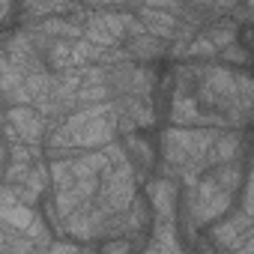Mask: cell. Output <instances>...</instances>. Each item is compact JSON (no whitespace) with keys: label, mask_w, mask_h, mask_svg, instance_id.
Here are the masks:
<instances>
[{"label":"cell","mask_w":254,"mask_h":254,"mask_svg":"<svg viewBox=\"0 0 254 254\" xmlns=\"http://www.w3.org/2000/svg\"><path fill=\"white\" fill-rule=\"evenodd\" d=\"M239 42L254 54V24H248V27H242V30H239Z\"/></svg>","instance_id":"1"}]
</instances>
